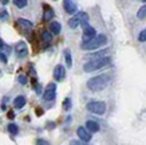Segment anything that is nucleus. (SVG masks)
Segmentation results:
<instances>
[{
  "label": "nucleus",
  "mask_w": 146,
  "mask_h": 145,
  "mask_svg": "<svg viewBox=\"0 0 146 145\" xmlns=\"http://www.w3.org/2000/svg\"><path fill=\"white\" fill-rule=\"evenodd\" d=\"M18 24L20 27H23V28H26V30H30V28H32V23L30 22V20H27V19H19V20H18Z\"/></svg>",
  "instance_id": "nucleus-15"
},
{
  "label": "nucleus",
  "mask_w": 146,
  "mask_h": 145,
  "mask_svg": "<svg viewBox=\"0 0 146 145\" xmlns=\"http://www.w3.org/2000/svg\"><path fill=\"white\" fill-rule=\"evenodd\" d=\"M89 24V15L86 12H78L75 16H72V18L68 20V26L71 28H76V27H86Z\"/></svg>",
  "instance_id": "nucleus-4"
},
{
  "label": "nucleus",
  "mask_w": 146,
  "mask_h": 145,
  "mask_svg": "<svg viewBox=\"0 0 146 145\" xmlns=\"http://www.w3.org/2000/svg\"><path fill=\"white\" fill-rule=\"evenodd\" d=\"M64 59H66L67 67H71V66H72V59H71V53H70V50H66V51H64Z\"/></svg>",
  "instance_id": "nucleus-16"
},
{
  "label": "nucleus",
  "mask_w": 146,
  "mask_h": 145,
  "mask_svg": "<svg viewBox=\"0 0 146 145\" xmlns=\"http://www.w3.org/2000/svg\"><path fill=\"white\" fill-rule=\"evenodd\" d=\"M71 145H82L79 141H71Z\"/></svg>",
  "instance_id": "nucleus-29"
},
{
  "label": "nucleus",
  "mask_w": 146,
  "mask_h": 145,
  "mask_svg": "<svg viewBox=\"0 0 146 145\" xmlns=\"http://www.w3.org/2000/svg\"><path fill=\"white\" fill-rule=\"evenodd\" d=\"M18 81L22 85H26L27 84V77H26V75H19V77H18Z\"/></svg>",
  "instance_id": "nucleus-25"
},
{
  "label": "nucleus",
  "mask_w": 146,
  "mask_h": 145,
  "mask_svg": "<svg viewBox=\"0 0 146 145\" xmlns=\"http://www.w3.org/2000/svg\"><path fill=\"white\" fill-rule=\"evenodd\" d=\"M13 105H15L16 109H22L23 106L26 105V98L23 96H18L15 100H13Z\"/></svg>",
  "instance_id": "nucleus-14"
},
{
  "label": "nucleus",
  "mask_w": 146,
  "mask_h": 145,
  "mask_svg": "<svg viewBox=\"0 0 146 145\" xmlns=\"http://www.w3.org/2000/svg\"><path fill=\"white\" fill-rule=\"evenodd\" d=\"M138 40H139V42H146V28L139 32V35H138Z\"/></svg>",
  "instance_id": "nucleus-22"
},
{
  "label": "nucleus",
  "mask_w": 146,
  "mask_h": 145,
  "mask_svg": "<svg viewBox=\"0 0 146 145\" xmlns=\"http://www.w3.org/2000/svg\"><path fill=\"white\" fill-rule=\"evenodd\" d=\"M107 54V50H102V51H98V53H94L90 55L91 59H97V58H101V57H105Z\"/></svg>",
  "instance_id": "nucleus-19"
},
{
  "label": "nucleus",
  "mask_w": 146,
  "mask_h": 145,
  "mask_svg": "<svg viewBox=\"0 0 146 145\" xmlns=\"http://www.w3.org/2000/svg\"><path fill=\"white\" fill-rule=\"evenodd\" d=\"M107 43V38L106 35H103V34H99V35H95L94 38H91L90 40H86L83 43L80 44V47L82 50H97V48L102 47V46H105Z\"/></svg>",
  "instance_id": "nucleus-3"
},
{
  "label": "nucleus",
  "mask_w": 146,
  "mask_h": 145,
  "mask_svg": "<svg viewBox=\"0 0 146 145\" xmlns=\"http://www.w3.org/2000/svg\"><path fill=\"white\" fill-rule=\"evenodd\" d=\"M86 129H87L90 133H95L99 130V124L89 120V121H86Z\"/></svg>",
  "instance_id": "nucleus-12"
},
{
  "label": "nucleus",
  "mask_w": 146,
  "mask_h": 145,
  "mask_svg": "<svg viewBox=\"0 0 146 145\" xmlns=\"http://www.w3.org/2000/svg\"><path fill=\"white\" fill-rule=\"evenodd\" d=\"M0 18L3 19V20H5L7 19V11H1L0 12Z\"/></svg>",
  "instance_id": "nucleus-27"
},
{
  "label": "nucleus",
  "mask_w": 146,
  "mask_h": 145,
  "mask_svg": "<svg viewBox=\"0 0 146 145\" xmlns=\"http://www.w3.org/2000/svg\"><path fill=\"white\" fill-rule=\"evenodd\" d=\"M0 62H3V63H7V57H5L4 54H0Z\"/></svg>",
  "instance_id": "nucleus-28"
},
{
  "label": "nucleus",
  "mask_w": 146,
  "mask_h": 145,
  "mask_svg": "<svg viewBox=\"0 0 146 145\" xmlns=\"http://www.w3.org/2000/svg\"><path fill=\"white\" fill-rule=\"evenodd\" d=\"M1 3H3V4H7L8 1H7V0H1Z\"/></svg>",
  "instance_id": "nucleus-30"
},
{
  "label": "nucleus",
  "mask_w": 146,
  "mask_h": 145,
  "mask_svg": "<svg viewBox=\"0 0 146 145\" xmlns=\"http://www.w3.org/2000/svg\"><path fill=\"white\" fill-rule=\"evenodd\" d=\"M13 4L16 5L18 8H24L28 4V0H13Z\"/></svg>",
  "instance_id": "nucleus-18"
},
{
  "label": "nucleus",
  "mask_w": 146,
  "mask_h": 145,
  "mask_svg": "<svg viewBox=\"0 0 146 145\" xmlns=\"http://www.w3.org/2000/svg\"><path fill=\"white\" fill-rule=\"evenodd\" d=\"M110 57H101V58H97V59H91L90 62L87 63H84L83 66V70L86 73H91V71H95V70H99V69H103V67H106L110 65Z\"/></svg>",
  "instance_id": "nucleus-2"
},
{
  "label": "nucleus",
  "mask_w": 146,
  "mask_h": 145,
  "mask_svg": "<svg viewBox=\"0 0 146 145\" xmlns=\"http://www.w3.org/2000/svg\"><path fill=\"white\" fill-rule=\"evenodd\" d=\"M8 130H9V133H11V134H13V136H15V134H18V133H19V128L16 126L15 124H9V125H8Z\"/></svg>",
  "instance_id": "nucleus-21"
},
{
  "label": "nucleus",
  "mask_w": 146,
  "mask_h": 145,
  "mask_svg": "<svg viewBox=\"0 0 146 145\" xmlns=\"http://www.w3.org/2000/svg\"><path fill=\"white\" fill-rule=\"evenodd\" d=\"M42 38H43V40H44V42H47V43H50V42H51V34H48V32H43Z\"/></svg>",
  "instance_id": "nucleus-24"
},
{
  "label": "nucleus",
  "mask_w": 146,
  "mask_h": 145,
  "mask_svg": "<svg viewBox=\"0 0 146 145\" xmlns=\"http://www.w3.org/2000/svg\"><path fill=\"white\" fill-rule=\"evenodd\" d=\"M86 108H87L89 112H91L94 114H98V116L105 114V112H106V104L102 101H90Z\"/></svg>",
  "instance_id": "nucleus-5"
},
{
  "label": "nucleus",
  "mask_w": 146,
  "mask_h": 145,
  "mask_svg": "<svg viewBox=\"0 0 146 145\" xmlns=\"http://www.w3.org/2000/svg\"><path fill=\"white\" fill-rule=\"evenodd\" d=\"M62 30V26H60V23L58 22H51L50 23V32L54 34V35H58L59 32Z\"/></svg>",
  "instance_id": "nucleus-13"
},
{
  "label": "nucleus",
  "mask_w": 146,
  "mask_h": 145,
  "mask_svg": "<svg viewBox=\"0 0 146 145\" xmlns=\"http://www.w3.org/2000/svg\"><path fill=\"white\" fill-rule=\"evenodd\" d=\"M55 97H56V86H55V84H50L44 90L43 98L46 101H52V100H55Z\"/></svg>",
  "instance_id": "nucleus-6"
},
{
  "label": "nucleus",
  "mask_w": 146,
  "mask_h": 145,
  "mask_svg": "<svg viewBox=\"0 0 146 145\" xmlns=\"http://www.w3.org/2000/svg\"><path fill=\"white\" fill-rule=\"evenodd\" d=\"M46 8H47V11L44 12V16H43V19H44V20H50V19H52V16H54V11L51 8H48L47 5H46Z\"/></svg>",
  "instance_id": "nucleus-20"
},
{
  "label": "nucleus",
  "mask_w": 146,
  "mask_h": 145,
  "mask_svg": "<svg viewBox=\"0 0 146 145\" xmlns=\"http://www.w3.org/2000/svg\"><path fill=\"white\" fill-rule=\"evenodd\" d=\"M63 108L66 110H70L71 109V100L70 98H66L64 101H63Z\"/></svg>",
  "instance_id": "nucleus-23"
},
{
  "label": "nucleus",
  "mask_w": 146,
  "mask_h": 145,
  "mask_svg": "<svg viewBox=\"0 0 146 145\" xmlns=\"http://www.w3.org/2000/svg\"><path fill=\"white\" fill-rule=\"evenodd\" d=\"M137 18L138 19H145L146 18V4L145 5H142L141 8L138 9V12H137Z\"/></svg>",
  "instance_id": "nucleus-17"
},
{
  "label": "nucleus",
  "mask_w": 146,
  "mask_h": 145,
  "mask_svg": "<svg viewBox=\"0 0 146 145\" xmlns=\"http://www.w3.org/2000/svg\"><path fill=\"white\" fill-rule=\"evenodd\" d=\"M64 77H66V69L62 65H58L55 67V70H54V78H55V81L60 82V81L64 79Z\"/></svg>",
  "instance_id": "nucleus-7"
},
{
  "label": "nucleus",
  "mask_w": 146,
  "mask_h": 145,
  "mask_svg": "<svg viewBox=\"0 0 146 145\" xmlns=\"http://www.w3.org/2000/svg\"><path fill=\"white\" fill-rule=\"evenodd\" d=\"M63 8H64V11H66L67 13H70V15L76 12V5L72 0H64V1H63Z\"/></svg>",
  "instance_id": "nucleus-11"
},
{
  "label": "nucleus",
  "mask_w": 146,
  "mask_h": 145,
  "mask_svg": "<svg viewBox=\"0 0 146 145\" xmlns=\"http://www.w3.org/2000/svg\"><path fill=\"white\" fill-rule=\"evenodd\" d=\"M36 145H50V144H48V142H47L46 140H38Z\"/></svg>",
  "instance_id": "nucleus-26"
},
{
  "label": "nucleus",
  "mask_w": 146,
  "mask_h": 145,
  "mask_svg": "<svg viewBox=\"0 0 146 145\" xmlns=\"http://www.w3.org/2000/svg\"><path fill=\"white\" fill-rule=\"evenodd\" d=\"M142 1H146V0H142Z\"/></svg>",
  "instance_id": "nucleus-32"
},
{
  "label": "nucleus",
  "mask_w": 146,
  "mask_h": 145,
  "mask_svg": "<svg viewBox=\"0 0 146 145\" xmlns=\"http://www.w3.org/2000/svg\"><path fill=\"white\" fill-rule=\"evenodd\" d=\"M1 47H3V40L0 39V48H1Z\"/></svg>",
  "instance_id": "nucleus-31"
},
{
  "label": "nucleus",
  "mask_w": 146,
  "mask_h": 145,
  "mask_svg": "<svg viewBox=\"0 0 146 145\" xmlns=\"http://www.w3.org/2000/svg\"><path fill=\"white\" fill-rule=\"evenodd\" d=\"M15 51H16V55L19 58H23L28 54V47H27V44L24 42H19L16 44V47H15Z\"/></svg>",
  "instance_id": "nucleus-8"
},
{
  "label": "nucleus",
  "mask_w": 146,
  "mask_h": 145,
  "mask_svg": "<svg viewBox=\"0 0 146 145\" xmlns=\"http://www.w3.org/2000/svg\"><path fill=\"white\" fill-rule=\"evenodd\" d=\"M109 82H110V77L107 74H101L89 79L87 81V88L91 92H101V90H103L109 85Z\"/></svg>",
  "instance_id": "nucleus-1"
},
{
  "label": "nucleus",
  "mask_w": 146,
  "mask_h": 145,
  "mask_svg": "<svg viewBox=\"0 0 146 145\" xmlns=\"http://www.w3.org/2000/svg\"><path fill=\"white\" fill-rule=\"evenodd\" d=\"M97 35V31L94 30L91 26H87L83 27V42H86V40H90L91 38H94V36Z\"/></svg>",
  "instance_id": "nucleus-9"
},
{
  "label": "nucleus",
  "mask_w": 146,
  "mask_h": 145,
  "mask_svg": "<svg viewBox=\"0 0 146 145\" xmlns=\"http://www.w3.org/2000/svg\"><path fill=\"white\" fill-rule=\"evenodd\" d=\"M76 134L79 136V138L82 141H84V142H89L90 140H91V134H90V132L87 130V129H84V128H78V130H76Z\"/></svg>",
  "instance_id": "nucleus-10"
}]
</instances>
